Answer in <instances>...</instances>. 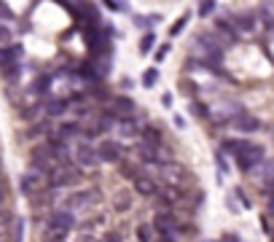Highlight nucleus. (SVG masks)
Instances as JSON below:
<instances>
[{
  "label": "nucleus",
  "instance_id": "obj_1",
  "mask_svg": "<svg viewBox=\"0 0 274 242\" xmlns=\"http://www.w3.org/2000/svg\"><path fill=\"white\" fill-rule=\"evenodd\" d=\"M159 175H161V180H164V186H170V188H175V191H183V188H188V183H191L188 169H186L183 164H175V162L161 164Z\"/></svg>",
  "mask_w": 274,
  "mask_h": 242
},
{
  "label": "nucleus",
  "instance_id": "obj_2",
  "mask_svg": "<svg viewBox=\"0 0 274 242\" xmlns=\"http://www.w3.org/2000/svg\"><path fill=\"white\" fill-rule=\"evenodd\" d=\"M261 162H264V148L255 143H242V148L236 151V164H240V169L250 172V169L258 167Z\"/></svg>",
  "mask_w": 274,
  "mask_h": 242
},
{
  "label": "nucleus",
  "instance_id": "obj_3",
  "mask_svg": "<svg viewBox=\"0 0 274 242\" xmlns=\"http://www.w3.org/2000/svg\"><path fill=\"white\" fill-rule=\"evenodd\" d=\"M46 186H49V178H46L43 172H38V169H32V172H27V175H22V183H19L22 194H27V197L43 191Z\"/></svg>",
  "mask_w": 274,
  "mask_h": 242
},
{
  "label": "nucleus",
  "instance_id": "obj_4",
  "mask_svg": "<svg viewBox=\"0 0 274 242\" xmlns=\"http://www.w3.org/2000/svg\"><path fill=\"white\" fill-rule=\"evenodd\" d=\"M81 180V175H78V169H73V167H57L54 172H49V186H76Z\"/></svg>",
  "mask_w": 274,
  "mask_h": 242
},
{
  "label": "nucleus",
  "instance_id": "obj_5",
  "mask_svg": "<svg viewBox=\"0 0 274 242\" xmlns=\"http://www.w3.org/2000/svg\"><path fill=\"white\" fill-rule=\"evenodd\" d=\"M76 162L83 164V167H97L100 164V156H97V151H94L89 143H81L78 148H76Z\"/></svg>",
  "mask_w": 274,
  "mask_h": 242
},
{
  "label": "nucleus",
  "instance_id": "obj_6",
  "mask_svg": "<svg viewBox=\"0 0 274 242\" xmlns=\"http://www.w3.org/2000/svg\"><path fill=\"white\" fill-rule=\"evenodd\" d=\"M100 202V194L97 191H78L67 199V208H92V204Z\"/></svg>",
  "mask_w": 274,
  "mask_h": 242
},
{
  "label": "nucleus",
  "instance_id": "obj_7",
  "mask_svg": "<svg viewBox=\"0 0 274 242\" xmlns=\"http://www.w3.org/2000/svg\"><path fill=\"white\" fill-rule=\"evenodd\" d=\"M132 111H135V102H132V100H126V97H113L111 105H108V113L121 116V118H126Z\"/></svg>",
  "mask_w": 274,
  "mask_h": 242
},
{
  "label": "nucleus",
  "instance_id": "obj_8",
  "mask_svg": "<svg viewBox=\"0 0 274 242\" xmlns=\"http://www.w3.org/2000/svg\"><path fill=\"white\" fill-rule=\"evenodd\" d=\"M97 156H100V162H118L121 159V148H118V143L105 140V143H100Z\"/></svg>",
  "mask_w": 274,
  "mask_h": 242
},
{
  "label": "nucleus",
  "instance_id": "obj_9",
  "mask_svg": "<svg viewBox=\"0 0 274 242\" xmlns=\"http://www.w3.org/2000/svg\"><path fill=\"white\" fill-rule=\"evenodd\" d=\"M153 229H159L161 234H170L172 229H177V221H175V218L167 213V210H159L156 218H153Z\"/></svg>",
  "mask_w": 274,
  "mask_h": 242
},
{
  "label": "nucleus",
  "instance_id": "obj_10",
  "mask_svg": "<svg viewBox=\"0 0 274 242\" xmlns=\"http://www.w3.org/2000/svg\"><path fill=\"white\" fill-rule=\"evenodd\" d=\"M19 57H22V46L0 48V70H6L11 65H19Z\"/></svg>",
  "mask_w": 274,
  "mask_h": 242
},
{
  "label": "nucleus",
  "instance_id": "obj_11",
  "mask_svg": "<svg viewBox=\"0 0 274 242\" xmlns=\"http://www.w3.org/2000/svg\"><path fill=\"white\" fill-rule=\"evenodd\" d=\"M78 129H81V135L94 137V135H100V132H102V121H100V118H86V121H78Z\"/></svg>",
  "mask_w": 274,
  "mask_h": 242
},
{
  "label": "nucleus",
  "instance_id": "obj_12",
  "mask_svg": "<svg viewBox=\"0 0 274 242\" xmlns=\"http://www.w3.org/2000/svg\"><path fill=\"white\" fill-rule=\"evenodd\" d=\"M11 226H14V215H11L6 208H0V242L11 234Z\"/></svg>",
  "mask_w": 274,
  "mask_h": 242
},
{
  "label": "nucleus",
  "instance_id": "obj_13",
  "mask_svg": "<svg viewBox=\"0 0 274 242\" xmlns=\"http://www.w3.org/2000/svg\"><path fill=\"white\" fill-rule=\"evenodd\" d=\"M135 186H137L140 194H145V197L156 194V183H153V178H148V175H137L135 178Z\"/></svg>",
  "mask_w": 274,
  "mask_h": 242
},
{
  "label": "nucleus",
  "instance_id": "obj_14",
  "mask_svg": "<svg viewBox=\"0 0 274 242\" xmlns=\"http://www.w3.org/2000/svg\"><path fill=\"white\" fill-rule=\"evenodd\" d=\"M113 208H116L118 213L129 210V208H132V194H129L126 188H124V191H118L116 197H113Z\"/></svg>",
  "mask_w": 274,
  "mask_h": 242
},
{
  "label": "nucleus",
  "instance_id": "obj_15",
  "mask_svg": "<svg viewBox=\"0 0 274 242\" xmlns=\"http://www.w3.org/2000/svg\"><path fill=\"white\" fill-rule=\"evenodd\" d=\"M49 226H57V229H65V232H70V226H73V215H70V213H54V218H51Z\"/></svg>",
  "mask_w": 274,
  "mask_h": 242
},
{
  "label": "nucleus",
  "instance_id": "obj_16",
  "mask_svg": "<svg viewBox=\"0 0 274 242\" xmlns=\"http://www.w3.org/2000/svg\"><path fill=\"white\" fill-rule=\"evenodd\" d=\"M65 237H67V232H65V229H57V226H49V229L41 234L43 242H62Z\"/></svg>",
  "mask_w": 274,
  "mask_h": 242
},
{
  "label": "nucleus",
  "instance_id": "obj_17",
  "mask_svg": "<svg viewBox=\"0 0 274 242\" xmlns=\"http://www.w3.org/2000/svg\"><path fill=\"white\" fill-rule=\"evenodd\" d=\"M142 140H145V145H148V148H153V151H156L159 145H161V135H159V132L153 129V127H148L145 132H142Z\"/></svg>",
  "mask_w": 274,
  "mask_h": 242
},
{
  "label": "nucleus",
  "instance_id": "obj_18",
  "mask_svg": "<svg viewBox=\"0 0 274 242\" xmlns=\"http://www.w3.org/2000/svg\"><path fill=\"white\" fill-rule=\"evenodd\" d=\"M65 111H67L65 100H49V102H46V113H49V116H62Z\"/></svg>",
  "mask_w": 274,
  "mask_h": 242
},
{
  "label": "nucleus",
  "instance_id": "obj_19",
  "mask_svg": "<svg viewBox=\"0 0 274 242\" xmlns=\"http://www.w3.org/2000/svg\"><path fill=\"white\" fill-rule=\"evenodd\" d=\"M156 194L161 197V208H167L164 202H175L177 197H180V191H175V188H170V186H161V188H156Z\"/></svg>",
  "mask_w": 274,
  "mask_h": 242
},
{
  "label": "nucleus",
  "instance_id": "obj_20",
  "mask_svg": "<svg viewBox=\"0 0 274 242\" xmlns=\"http://www.w3.org/2000/svg\"><path fill=\"white\" fill-rule=\"evenodd\" d=\"M81 129H78V121L76 124H62V129H59V137L62 140H70V137H78Z\"/></svg>",
  "mask_w": 274,
  "mask_h": 242
},
{
  "label": "nucleus",
  "instance_id": "obj_21",
  "mask_svg": "<svg viewBox=\"0 0 274 242\" xmlns=\"http://www.w3.org/2000/svg\"><path fill=\"white\" fill-rule=\"evenodd\" d=\"M236 127H240L242 132H255V129H258L261 124H258V121H255L253 116H242L240 121H236Z\"/></svg>",
  "mask_w": 274,
  "mask_h": 242
},
{
  "label": "nucleus",
  "instance_id": "obj_22",
  "mask_svg": "<svg viewBox=\"0 0 274 242\" xmlns=\"http://www.w3.org/2000/svg\"><path fill=\"white\" fill-rule=\"evenodd\" d=\"M22 234H25V223H22V218H19V221L14 218V226H11V239L22 242Z\"/></svg>",
  "mask_w": 274,
  "mask_h": 242
},
{
  "label": "nucleus",
  "instance_id": "obj_23",
  "mask_svg": "<svg viewBox=\"0 0 274 242\" xmlns=\"http://www.w3.org/2000/svg\"><path fill=\"white\" fill-rule=\"evenodd\" d=\"M156 78H159L156 70H145V73H142V87H145V89L156 87Z\"/></svg>",
  "mask_w": 274,
  "mask_h": 242
},
{
  "label": "nucleus",
  "instance_id": "obj_24",
  "mask_svg": "<svg viewBox=\"0 0 274 242\" xmlns=\"http://www.w3.org/2000/svg\"><path fill=\"white\" fill-rule=\"evenodd\" d=\"M137 239H140V242H151V239H153L151 226H137Z\"/></svg>",
  "mask_w": 274,
  "mask_h": 242
},
{
  "label": "nucleus",
  "instance_id": "obj_25",
  "mask_svg": "<svg viewBox=\"0 0 274 242\" xmlns=\"http://www.w3.org/2000/svg\"><path fill=\"white\" fill-rule=\"evenodd\" d=\"M212 11H215V3H212V0H205V3H199V14H202V16H210Z\"/></svg>",
  "mask_w": 274,
  "mask_h": 242
},
{
  "label": "nucleus",
  "instance_id": "obj_26",
  "mask_svg": "<svg viewBox=\"0 0 274 242\" xmlns=\"http://www.w3.org/2000/svg\"><path fill=\"white\" fill-rule=\"evenodd\" d=\"M156 43V38H153V35L148 32V35H142V41H140V51H148V48Z\"/></svg>",
  "mask_w": 274,
  "mask_h": 242
},
{
  "label": "nucleus",
  "instance_id": "obj_27",
  "mask_svg": "<svg viewBox=\"0 0 274 242\" xmlns=\"http://www.w3.org/2000/svg\"><path fill=\"white\" fill-rule=\"evenodd\" d=\"M16 76H19V65H11V67L3 70V78H6V81H14Z\"/></svg>",
  "mask_w": 274,
  "mask_h": 242
},
{
  "label": "nucleus",
  "instance_id": "obj_28",
  "mask_svg": "<svg viewBox=\"0 0 274 242\" xmlns=\"http://www.w3.org/2000/svg\"><path fill=\"white\" fill-rule=\"evenodd\" d=\"M118 129H121V135H135V124H132V121H129V118H124V124L121 127H118Z\"/></svg>",
  "mask_w": 274,
  "mask_h": 242
},
{
  "label": "nucleus",
  "instance_id": "obj_29",
  "mask_svg": "<svg viewBox=\"0 0 274 242\" xmlns=\"http://www.w3.org/2000/svg\"><path fill=\"white\" fill-rule=\"evenodd\" d=\"M49 83H51L49 76H41L38 81H35V89H38V92H46V89H49Z\"/></svg>",
  "mask_w": 274,
  "mask_h": 242
},
{
  "label": "nucleus",
  "instance_id": "obj_30",
  "mask_svg": "<svg viewBox=\"0 0 274 242\" xmlns=\"http://www.w3.org/2000/svg\"><path fill=\"white\" fill-rule=\"evenodd\" d=\"M236 24H240V30H250L253 27V19L250 16H236Z\"/></svg>",
  "mask_w": 274,
  "mask_h": 242
},
{
  "label": "nucleus",
  "instance_id": "obj_31",
  "mask_svg": "<svg viewBox=\"0 0 274 242\" xmlns=\"http://www.w3.org/2000/svg\"><path fill=\"white\" fill-rule=\"evenodd\" d=\"M186 22H188V16H183V19H177L175 24H172V30H170V35H177L183 27H186Z\"/></svg>",
  "mask_w": 274,
  "mask_h": 242
},
{
  "label": "nucleus",
  "instance_id": "obj_32",
  "mask_svg": "<svg viewBox=\"0 0 274 242\" xmlns=\"http://www.w3.org/2000/svg\"><path fill=\"white\" fill-rule=\"evenodd\" d=\"M121 175H124V178H137V172H135L132 164H121Z\"/></svg>",
  "mask_w": 274,
  "mask_h": 242
},
{
  "label": "nucleus",
  "instance_id": "obj_33",
  "mask_svg": "<svg viewBox=\"0 0 274 242\" xmlns=\"http://www.w3.org/2000/svg\"><path fill=\"white\" fill-rule=\"evenodd\" d=\"M140 156H142V159H153V156H156V151L148 148V145H140Z\"/></svg>",
  "mask_w": 274,
  "mask_h": 242
},
{
  "label": "nucleus",
  "instance_id": "obj_34",
  "mask_svg": "<svg viewBox=\"0 0 274 242\" xmlns=\"http://www.w3.org/2000/svg\"><path fill=\"white\" fill-rule=\"evenodd\" d=\"M8 41H11V30L0 24V43H8Z\"/></svg>",
  "mask_w": 274,
  "mask_h": 242
},
{
  "label": "nucleus",
  "instance_id": "obj_35",
  "mask_svg": "<svg viewBox=\"0 0 274 242\" xmlns=\"http://www.w3.org/2000/svg\"><path fill=\"white\" fill-rule=\"evenodd\" d=\"M167 54H170V43H164V46H159V51H156V59H164Z\"/></svg>",
  "mask_w": 274,
  "mask_h": 242
},
{
  "label": "nucleus",
  "instance_id": "obj_36",
  "mask_svg": "<svg viewBox=\"0 0 274 242\" xmlns=\"http://www.w3.org/2000/svg\"><path fill=\"white\" fill-rule=\"evenodd\" d=\"M102 242H121V237H118L116 232H111V234H105V239Z\"/></svg>",
  "mask_w": 274,
  "mask_h": 242
},
{
  "label": "nucleus",
  "instance_id": "obj_37",
  "mask_svg": "<svg viewBox=\"0 0 274 242\" xmlns=\"http://www.w3.org/2000/svg\"><path fill=\"white\" fill-rule=\"evenodd\" d=\"M0 16H3V19H11V11H8L6 3H0Z\"/></svg>",
  "mask_w": 274,
  "mask_h": 242
},
{
  "label": "nucleus",
  "instance_id": "obj_38",
  "mask_svg": "<svg viewBox=\"0 0 274 242\" xmlns=\"http://www.w3.org/2000/svg\"><path fill=\"white\" fill-rule=\"evenodd\" d=\"M108 8H111V11H126V6H124V3H113V0L108 3Z\"/></svg>",
  "mask_w": 274,
  "mask_h": 242
},
{
  "label": "nucleus",
  "instance_id": "obj_39",
  "mask_svg": "<svg viewBox=\"0 0 274 242\" xmlns=\"http://www.w3.org/2000/svg\"><path fill=\"white\" fill-rule=\"evenodd\" d=\"M191 111H194L196 116H207V111H205V108H202V105H191Z\"/></svg>",
  "mask_w": 274,
  "mask_h": 242
},
{
  "label": "nucleus",
  "instance_id": "obj_40",
  "mask_svg": "<svg viewBox=\"0 0 274 242\" xmlns=\"http://www.w3.org/2000/svg\"><path fill=\"white\" fill-rule=\"evenodd\" d=\"M78 242H100V239H94V237H89V234H83Z\"/></svg>",
  "mask_w": 274,
  "mask_h": 242
},
{
  "label": "nucleus",
  "instance_id": "obj_41",
  "mask_svg": "<svg viewBox=\"0 0 274 242\" xmlns=\"http://www.w3.org/2000/svg\"><path fill=\"white\" fill-rule=\"evenodd\" d=\"M3 199H6V188H3V183H0V204H3Z\"/></svg>",
  "mask_w": 274,
  "mask_h": 242
},
{
  "label": "nucleus",
  "instance_id": "obj_42",
  "mask_svg": "<svg viewBox=\"0 0 274 242\" xmlns=\"http://www.w3.org/2000/svg\"><path fill=\"white\" fill-rule=\"evenodd\" d=\"M269 213H271V215H274V197H271V199H269Z\"/></svg>",
  "mask_w": 274,
  "mask_h": 242
},
{
  "label": "nucleus",
  "instance_id": "obj_43",
  "mask_svg": "<svg viewBox=\"0 0 274 242\" xmlns=\"http://www.w3.org/2000/svg\"><path fill=\"white\" fill-rule=\"evenodd\" d=\"M156 242H172L170 237H161V239H156Z\"/></svg>",
  "mask_w": 274,
  "mask_h": 242
},
{
  "label": "nucleus",
  "instance_id": "obj_44",
  "mask_svg": "<svg viewBox=\"0 0 274 242\" xmlns=\"http://www.w3.org/2000/svg\"><path fill=\"white\" fill-rule=\"evenodd\" d=\"M229 242H236V239H234V237H229Z\"/></svg>",
  "mask_w": 274,
  "mask_h": 242
}]
</instances>
